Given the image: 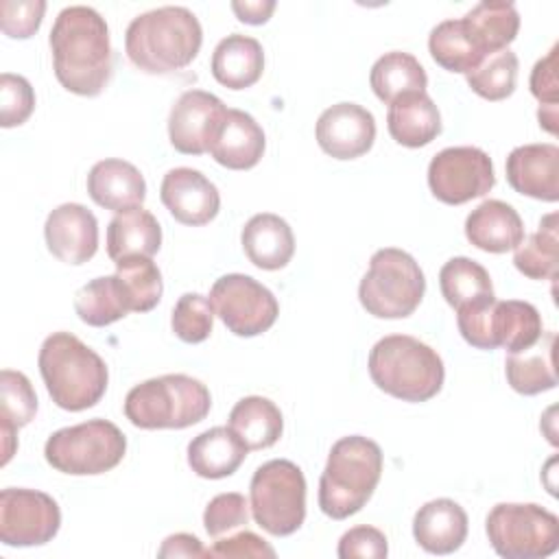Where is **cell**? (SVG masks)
<instances>
[{"instance_id": "cell-1", "label": "cell", "mask_w": 559, "mask_h": 559, "mask_svg": "<svg viewBox=\"0 0 559 559\" xmlns=\"http://www.w3.org/2000/svg\"><path fill=\"white\" fill-rule=\"evenodd\" d=\"M50 52L57 81L72 94L98 96L114 68L109 26L83 4L66 7L50 28Z\"/></svg>"}, {"instance_id": "cell-2", "label": "cell", "mask_w": 559, "mask_h": 559, "mask_svg": "<svg viewBox=\"0 0 559 559\" xmlns=\"http://www.w3.org/2000/svg\"><path fill=\"white\" fill-rule=\"evenodd\" d=\"M203 44L197 15L186 7H159L133 17L124 33L129 61L146 74H170L194 61Z\"/></svg>"}, {"instance_id": "cell-3", "label": "cell", "mask_w": 559, "mask_h": 559, "mask_svg": "<svg viewBox=\"0 0 559 559\" xmlns=\"http://www.w3.org/2000/svg\"><path fill=\"white\" fill-rule=\"evenodd\" d=\"M39 373L52 402L70 413L92 408L107 391V365L70 332H52L39 347Z\"/></svg>"}, {"instance_id": "cell-4", "label": "cell", "mask_w": 559, "mask_h": 559, "mask_svg": "<svg viewBox=\"0 0 559 559\" xmlns=\"http://www.w3.org/2000/svg\"><path fill=\"white\" fill-rule=\"evenodd\" d=\"M382 476V450L362 435L338 439L319 478V509L332 520L358 513Z\"/></svg>"}, {"instance_id": "cell-5", "label": "cell", "mask_w": 559, "mask_h": 559, "mask_svg": "<svg viewBox=\"0 0 559 559\" xmlns=\"http://www.w3.org/2000/svg\"><path fill=\"white\" fill-rule=\"evenodd\" d=\"M367 367L373 384L402 402H428L445 378L441 356L408 334L380 338L369 352Z\"/></svg>"}, {"instance_id": "cell-6", "label": "cell", "mask_w": 559, "mask_h": 559, "mask_svg": "<svg viewBox=\"0 0 559 559\" xmlns=\"http://www.w3.org/2000/svg\"><path fill=\"white\" fill-rule=\"evenodd\" d=\"M207 386L186 373H166L135 384L124 397L127 419L142 430H181L203 421L210 413Z\"/></svg>"}, {"instance_id": "cell-7", "label": "cell", "mask_w": 559, "mask_h": 559, "mask_svg": "<svg viewBox=\"0 0 559 559\" xmlns=\"http://www.w3.org/2000/svg\"><path fill=\"white\" fill-rule=\"evenodd\" d=\"M461 336L476 349L502 347L509 354L528 349L544 332L539 310L520 299L498 301L496 297L456 310Z\"/></svg>"}, {"instance_id": "cell-8", "label": "cell", "mask_w": 559, "mask_h": 559, "mask_svg": "<svg viewBox=\"0 0 559 559\" xmlns=\"http://www.w3.org/2000/svg\"><path fill=\"white\" fill-rule=\"evenodd\" d=\"M426 293V277L415 258L402 249H378L369 260V271L358 286L362 308L378 319L411 317Z\"/></svg>"}, {"instance_id": "cell-9", "label": "cell", "mask_w": 559, "mask_h": 559, "mask_svg": "<svg viewBox=\"0 0 559 559\" xmlns=\"http://www.w3.org/2000/svg\"><path fill=\"white\" fill-rule=\"evenodd\" d=\"M249 509L269 535H293L306 520V478L299 465L288 459L262 463L249 483Z\"/></svg>"}, {"instance_id": "cell-10", "label": "cell", "mask_w": 559, "mask_h": 559, "mask_svg": "<svg viewBox=\"0 0 559 559\" xmlns=\"http://www.w3.org/2000/svg\"><path fill=\"white\" fill-rule=\"evenodd\" d=\"M127 452V437L107 419H90L52 432L44 445L48 465L72 476H94L114 469Z\"/></svg>"}, {"instance_id": "cell-11", "label": "cell", "mask_w": 559, "mask_h": 559, "mask_svg": "<svg viewBox=\"0 0 559 559\" xmlns=\"http://www.w3.org/2000/svg\"><path fill=\"white\" fill-rule=\"evenodd\" d=\"M485 531L491 548L504 559H544L559 548L557 515L533 502L496 504Z\"/></svg>"}, {"instance_id": "cell-12", "label": "cell", "mask_w": 559, "mask_h": 559, "mask_svg": "<svg viewBox=\"0 0 559 559\" xmlns=\"http://www.w3.org/2000/svg\"><path fill=\"white\" fill-rule=\"evenodd\" d=\"M210 304L214 314L236 336H258L266 332L280 314L275 295L245 273L218 277L210 288Z\"/></svg>"}, {"instance_id": "cell-13", "label": "cell", "mask_w": 559, "mask_h": 559, "mask_svg": "<svg viewBox=\"0 0 559 559\" xmlns=\"http://www.w3.org/2000/svg\"><path fill=\"white\" fill-rule=\"evenodd\" d=\"M428 186L448 205L485 197L496 186L491 157L478 146H448L430 159Z\"/></svg>"}, {"instance_id": "cell-14", "label": "cell", "mask_w": 559, "mask_h": 559, "mask_svg": "<svg viewBox=\"0 0 559 559\" xmlns=\"http://www.w3.org/2000/svg\"><path fill=\"white\" fill-rule=\"evenodd\" d=\"M61 526V511L52 496L37 489L7 487L0 491V542L24 548L48 544Z\"/></svg>"}, {"instance_id": "cell-15", "label": "cell", "mask_w": 559, "mask_h": 559, "mask_svg": "<svg viewBox=\"0 0 559 559\" xmlns=\"http://www.w3.org/2000/svg\"><path fill=\"white\" fill-rule=\"evenodd\" d=\"M227 107L205 90L183 92L168 116V138L175 151L183 155L207 153Z\"/></svg>"}, {"instance_id": "cell-16", "label": "cell", "mask_w": 559, "mask_h": 559, "mask_svg": "<svg viewBox=\"0 0 559 559\" xmlns=\"http://www.w3.org/2000/svg\"><path fill=\"white\" fill-rule=\"evenodd\" d=\"M314 135L330 157L356 159L373 146L376 120L371 111L356 103H336L319 116Z\"/></svg>"}, {"instance_id": "cell-17", "label": "cell", "mask_w": 559, "mask_h": 559, "mask_svg": "<svg viewBox=\"0 0 559 559\" xmlns=\"http://www.w3.org/2000/svg\"><path fill=\"white\" fill-rule=\"evenodd\" d=\"M159 199L175 221L192 227L210 223L221 210L216 186L201 170L188 166L173 168L164 175Z\"/></svg>"}, {"instance_id": "cell-18", "label": "cell", "mask_w": 559, "mask_h": 559, "mask_svg": "<svg viewBox=\"0 0 559 559\" xmlns=\"http://www.w3.org/2000/svg\"><path fill=\"white\" fill-rule=\"evenodd\" d=\"M48 251L66 264H83L98 249V221L81 203H61L44 225Z\"/></svg>"}, {"instance_id": "cell-19", "label": "cell", "mask_w": 559, "mask_h": 559, "mask_svg": "<svg viewBox=\"0 0 559 559\" xmlns=\"http://www.w3.org/2000/svg\"><path fill=\"white\" fill-rule=\"evenodd\" d=\"M509 186L531 199L555 203L559 199V146L524 144L515 146L504 164Z\"/></svg>"}, {"instance_id": "cell-20", "label": "cell", "mask_w": 559, "mask_h": 559, "mask_svg": "<svg viewBox=\"0 0 559 559\" xmlns=\"http://www.w3.org/2000/svg\"><path fill=\"white\" fill-rule=\"evenodd\" d=\"M264 146V131L253 116L240 109H227L207 153L229 170H249L262 159Z\"/></svg>"}, {"instance_id": "cell-21", "label": "cell", "mask_w": 559, "mask_h": 559, "mask_svg": "<svg viewBox=\"0 0 559 559\" xmlns=\"http://www.w3.org/2000/svg\"><path fill=\"white\" fill-rule=\"evenodd\" d=\"M87 194L92 201L111 212L142 207L146 199V181L142 173L124 159H100L87 175Z\"/></svg>"}, {"instance_id": "cell-22", "label": "cell", "mask_w": 559, "mask_h": 559, "mask_svg": "<svg viewBox=\"0 0 559 559\" xmlns=\"http://www.w3.org/2000/svg\"><path fill=\"white\" fill-rule=\"evenodd\" d=\"M465 238L480 251L507 253L524 240V223L513 205L487 199L467 214Z\"/></svg>"}, {"instance_id": "cell-23", "label": "cell", "mask_w": 559, "mask_h": 559, "mask_svg": "<svg viewBox=\"0 0 559 559\" xmlns=\"http://www.w3.org/2000/svg\"><path fill=\"white\" fill-rule=\"evenodd\" d=\"M413 537L430 555H450L467 537V513L450 498L430 500L413 518Z\"/></svg>"}, {"instance_id": "cell-24", "label": "cell", "mask_w": 559, "mask_h": 559, "mask_svg": "<svg viewBox=\"0 0 559 559\" xmlns=\"http://www.w3.org/2000/svg\"><path fill=\"white\" fill-rule=\"evenodd\" d=\"M240 242L249 262L262 271L284 269L295 253V236L290 225L271 212L251 216L242 227Z\"/></svg>"}, {"instance_id": "cell-25", "label": "cell", "mask_w": 559, "mask_h": 559, "mask_svg": "<svg viewBox=\"0 0 559 559\" xmlns=\"http://www.w3.org/2000/svg\"><path fill=\"white\" fill-rule=\"evenodd\" d=\"M461 24L480 57L509 48L520 31V13L513 2L483 0L474 4Z\"/></svg>"}, {"instance_id": "cell-26", "label": "cell", "mask_w": 559, "mask_h": 559, "mask_svg": "<svg viewBox=\"0 0 559 559\" xmlns=\"http://www.w3.org/2000/svg\"><path fill=\"white\" fill-rule=\"evenodd\" d=\"M386 127L397 144L419 148L441 133V114L426 92H413L389 105Z\"/></svg>"}, {"instance_id": "cell-27", "label": "cell", "mask_w": 559, "mask_h": 559, "mask_svg": "<svg viewBox=\"0 0 559 559\" xmlns=\"http://www.w3.org/2000/svg\"><path fill=\"white\" fill-rule=\"evenodd\" d=\"M212 76L229 90L255 85L264 70L262 44L249 35L231 33L223 37L212 52Z\"/></svg>"}, {"instance_id": "cell-28", "label": "cell", "mask_w": 559, "mask_h": 559, "mask_svg": "<svg viewBox=\"0 0 559 559\" xmlns=\"http://www.w3.org/2000/svg\"><path fill=\"white\" fill-rule=\"evenodd\" d=\"M247 445L229 426H214L188 443V465L201 478L231 476L247 456Z\"/></svg>"}, {"instance_id": "cell-29", "label": "cell", "mask_w": 559, "mask_h": 559, "mask_svg": "<svg viewBox=\"0 0 559 559\" xmlns=\"http://www.w3.org/2000/svg\"><path fill=\"white\" fill-rule=\"evenodd\" d=\"M555 347H557V334L542 332L535 345H531L528 349L509 354L504 360V373L511 389L522 395H537L555 389L557 386Z\"/></svg>"}, {"instance_id": "cell-30", "label": "cell", "mask_w": 559, "mask_h": 559, "mask_svg": "<svg viewBox=\"0 0 559 559\" xmlns=\"http://www.w3.org/2000/svg\"><path fill=\"white\" fill-rule=\"evenodd\" d=\"M162 247V227L144 207L118 212L107 225V255L118 262L124 258H151Z\"/></svg>"}, {"instance_id": "cell-31", "label": "cell", "mask_w": 559, "mask_h": 559, "mask_svg": "<svg viewBox=\"0 0 559 559\" xmlns=\"http://www.w3.org/2000/svg\"><path fill=\"white\" fill-rule=\"evenodd\" d=\"M37 413V395L31 380L22 371L2 369L0 373V435L2 465L9 463L17 448L15 432L33 421Z\"/></svg>"}, {"instance_id": "cell-32", "label": "cell", "mask_w": 559, "mask_h": 559, "mask_svg": "<svg viewBox=\"0 0 559 559\" xmlns=\"http://www.w3.org/2000/svg\"><path fill=\"white\" fill-rule=\"evenodd\" d=\"M227 426L238 435L247 450H264L282 437L284 419L275 402L262 395H247L236 402Z\"/></svg>"}, {"instance_id": "cell-33", "label": "cell", "mask_w": 559, "mask_h": 559, "mask_svg": "<svg viewBox=\"0 0 559 559\" xmlns=\"http://www.w3.org/2000/svg\"><path fill=\"white\" fill-rule=\"evenodd\" d=\"M369 83L373 94L391 105L395 98L413 92H426L428 76L424 66L408 52L391 50L384 52L369 72Z\"/></svg>"}, {"instance_id": "cell-34", "label": "cell", "mask_w": 559, "mask_h": 559, "mask_svg": "<svg viewBox=\"0 0 559 559\" xmlns=\"http://www.w3.org/2000/svg\"><path fill=\"white\" fill-rule=\"evenodd\" d=\"M559 216L546 214L535 234L522 240L513 251L515 269L531 280H557L559 273Z\"/></svg>"}, {"instance_id": "cell-35", "label": "cell", "mask_w": 559, "mask_h": 559, "mask_svg": "<svg viewBox=\"0 0 559 559\" xmlns=\"http://www.w3.org/2000/svg\"><path fill=\"white\" fill-rule=\"evenodd\" d=\"M439 288L454 310L496 297L491 277L483 264L472 258H450L439 271Z\"/></svg>"}, {"instance_id": "cell-36", "label": "cell", "mask_w": 559, "mask_h": 559, "mask_svg": "<svg viewBox=\"0 0 559 559\" xmlns=\"http://www.w3.org/2000/svg\"><path fill=\"white\" fill-rule=\"evenodd\" d=\"M74 310L83 323L94 328L111 325L131 312L116 275H103L81 286L74 295Z\"/></svg>"}, {"instance_id": "cell-37", "label": "cell", "mask_w": 559, "mask_h": 559, "mask_svg": "<svg viewBox=\"0 0 559 559\" xmlns=\"http://www.w3.org/2000/svg\"><path fill=\"white\" fill-rule=\"evenodd\" d=\"M127 295L131 312H148L153 310L164 293L162 273L151 258H124L116 262L114 273Z\"/></svg>"}, {"instance_id": "cell-38", "label": "cell", "mask_w": 559, "mask_h": 559, "mask_svg": "<svg viewBox=\"0 0 559 559\" xmlns=\"http://www.w3.org/2000/svg\"><path fill=\"white\" fill-rule=\"evenodd\" d=\"M428 50H430V57L435 59V63H439L443 70L461 72V74H467L485 59L472 46L465 28L461 24V17L439 22L430 31Z\"/></svg>"}, {"instance_id": "cell-39", "label": "cell", "mask_w": 559, "mask_h": 559, "mask_svg": "<svg viewBox=\"0 0 559 559\" xmlns=\"http://www.w3.org/2000/svg\"><path fill=\"white\" fill-rule=\"evenodd\" d=\"M474 94L485 100H504L513 94L518 81V55L509 48L487 55L465 74Z\"/></svg>"}, {"instance_id": "cell-40", "label": "cell", "mask_w": 559, "mask_h": 559, "mask_svg": "<svg viewBox=\"0 0 559 559\" xmlns=\"http://www.w3.org/2000/svg\"><path fill=\"white\" fill-rule=\"evenodd\" d=\"M170 325L175 336L183 343H203L212 334L214 325V308L210 297L201 293L181 295L173 308Z\"/></svg>"}, {"instance_id": "cell-41", "label": "cell", "mask_w": 559, "mask_h": 559, "mask_svg": "<svg viewBox=\"0 0 559 559\" xmlns=\"http://www.w3.org/2000/svg\"><path fill=\"white\" fill-rule=\"evenodd\" d=\"M249 522V502L238 491H227L214 496L203 511L205 533L214 539L236 531Z\"/></svg>"}, {"instance_id": "cell-42", "label": "cell", "mask_w": 559, "mask_h": 559, "mask_svg": "<svg viewBox=\"0 0 559 559\" xmlns=\"http://www.w3.org/2000/svg\"><path fill=\"white\" fill-rule=\"evenodd\" d=\"M35 109V92L31 83L11 72L0 76V124L4 129L24 124Z\"/></svg>"}, {"instance_id": "cell-43", "label": "cell", "mask_w": 559, "mask_h": 559, "mask_svg": "<svg viewBox=\"0 0 559 559\" xmlns=\"http://www.w3.org/2000/svg\"><path fill=\"white\" fill-rule=\"evenodd\" d=\"M46 11L44 0H2L0 2V26L7 37L28 39L37 33Z\"/></svg>"}, {"instance_id": "cell-44", "label": "cell", "mask_w": 559, "mask_h": 559, "mask_svg": "<svg viewBox=\"0 0 559 559\" xmlns=\"http://www.w3.org/2000/svg\"><path fill=\"white\" fill-rule=\"evenodd\" d=\"M338 557L341 559H382L389 555V544L382 531L373 526H354L338 539Z\"/></svg>"}, {"instance_id": "cell-45", "label": "cell", "mask_w": 559, "mask_h": 559, "mask_svg": "<svg viewBox=\"0 0 559 559\" xmlns=\"http://www.w3.org/2000/svg\"><path fill=\"white\" fill-rule=\"evenodd\" d=\"M207 557H275L273 546L266 539L251 531H240L227 539H216L212 548H207Z\"/></svg>"}, {"instance_id": "cell-46", "label": "cell", "mask_w": 559, "mask_h": 559, "mask_svg": "<svg viewBox=\"0 0 559 559\" xmlns=\"http://www.w3.org/2000/svg\"><path fill=\"white\" fill-rule=\"evenodd\" d=\"M557 46L539 59L531 72V94L539 100V107H552L557 109Z\"/></svg>"}, {"instance_id": "cell-47", "label": "cell", "mask_w": 559, "mask_h": 559, "mask_svg": "<svg viewBox=\"0 0 559 559\" xmlns=\"http://www.w3.org/2000/svg\"><path fill=\"white\" fill-rule=\"evenodd\" d=\"M159 557H207L201 539L190 533H175L166 537L157 550Z\"/></svg>"}, {"instance_id": "cell-48", "label": "cell", "mask_w": 559, "mask_h": 559, "mask_svg": "<svg viewBox=\"0 0 559 559\" xmlns=\"http://www.w3.org/2000/svg\"><path fill=\"white\" fill-rule=\"evenodd\" d=\"M231 11L236 13V17L245 24H264L271 13L275 11V2L273 0H245V2H231Z\"/></svg>"}]
</instances>
